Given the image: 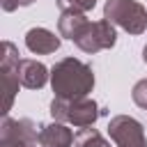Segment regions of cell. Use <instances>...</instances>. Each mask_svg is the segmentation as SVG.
I'll return each instance as SVG.
<instances>
[{
    "label": "cell",
    "instance_id": "obj_1",
    "mask_svg": "<svg viewBox=\"0 0 147 147\" xmlns=\"http://www.w3.org/2000/svg\"><path fill=\"white\" fill-rule=\"evenodd\" d=\"M51 87L60 99L87 96L94 90V71L78 57H62L51 67Z\"/></svg>",
    "mask_w": 147,
    "mask_h": 147
},
{
    "label": "cell",
    "instance_id": "obj_2",
    "mask_svg": "<svg viewBox=\"0 0 147 147\" xmlns=\"http://www.w3.org/2000/svg\"><path fill=\"white\" fill-rule=\"evenodd\" d=\"M106 110L99 108V103L90 96H78V99H60L55 96L51 101V117L57 122L74 124L78 129L92 126Z\"/></svg>",
    "mask_w": 147,
    "mask_h": 147
},
{
    "label": "cell",
    "instance_id": "obj_3",
    "mask_svg": "<svg viewBox=\"0 0 147 147\" xmlns=\"http://www.w3.org/2000/svg\"><path fill=\"white\" fill-rule=\"evenodd\" d=\"M103 18L129 34H142L147 30V9L138 0H106Z\"/></svg>",
    "mask_w": 147,
    "mask_h": 147
},
{
    "label": "cell",
    "instance_id": "obj_4",
    "mask_svg": "<svg viewBox=\"0 0 147 147\" xmlns=\"http://www.w3.org/2000/svg\"><path fill=\"white\" fill-rule=\"evenodd\" d=\"M117 41V32L115 25L106 18L101 21H87L83 25V30L74 37V44L83 51V53H99V51H108L113 48Z\"/></svg>",
    "mask_w": 147,
    "mask_h": 147
},
{
    "label": "cell",
    "instance_id": "obj_5",
    "mask_svg": "<svg viewBox=\"0 0 147 147\" xmlns=\"http://www.w3.org/2000/svg\"><path fill=\"white\" fill-rule=\"evenodd\" d=\"M18 48L11 44V41H2V55H0V74H2V92H5V99H2V117L9 115L11 110V103L16 99V92H18Z\"/></svg>",
    "mask_w": 147,
    "mask_h": 147
},
{
    "label": "cell",
    "instance_id": "obj_6",
    "mask_svg": "<svg viewBox=\"0 0 147 147\" xmlns=\"http://www.w3.org/2000/svg\"><path fill=\"white\" fill-rule=\"evenodd\" d=\"M21 145H32V147L41 145L37 124L28 117L14 119L5 115L0 124V147H21Z\"/></svg>",
    "mask_w": 147,
    "mask_h": 147
},
{
    "label": "cell",
    "instance_id": "obj_7",
    "mask_svg": "<svg viewBox=\"0 0 147 147\" xmlns=\"http://www.w3.org/2000/svg\"><path fill=\"white\" fill-rule=\"evenodd\" d=\"M108 136L117 147H147L142 124L131 115H115L108 122Z\"/></svg>",
    "mask_w": 147,
    "mask_h": 147
},
{
    "label": "cell",
    "instance_id": "obj_8",
    "mask_svg": "<svg viewBox=\"0 0 147 147\" xmlns=\"http://www.w3.org/2000/svg\"><path fill=\"white\" fill-rule=\"evenodd\" d=\"M76 133L67 126V122L53 119L51 124H39V142L41 147H74Z\"/></svg>",
    "mask_w": 147,
    "mask_h": 147
},
{
    "label": "cell",
    "instance_id": "obj_9",
    "mask_svg": "<svg viewBox=\"0 0 147 147\" xmlns=\"http://www.w3.org/2000/svg\"><path fill=\"white\" fill-rule=\"evenodd\" d=\"M18 80H21V85L28 87V90H41V87L51 80V71H48L46 64H41L39 60L21 57V62H18Z\"/></svg>",
    "mask_w": 147,
    "mask_h": 147
},
{
    "label": "cell",
    "instance_id": "obj_10",
    "mask_svg": "<svg viewBox=\"0 0 147 147\" xmlns=\"http://www.w3.org/2000/svg\"><path fill=\"white\" fill-rule=\"evenodd\" d=\"M25 46L30 53L48 55V53H55L60 48V37H55L46 28H30L25 32Z\"/></svg>",
    "mask_w": 147,
    "mask_h": 147
},
{
    "label": "cell",
    "instance_id": "obj_11",
    "mask_svg": "<svg viewBox=\"0 0 147 147\" xmlns=\"http://www.w3.org/2000/svg\"><path fill=\"white\" fill-rule=\"evenodd\" d=\"M85 23H87L85 14H80V11H62V16L57 18V30H60L62 37L74 41V37L83 30Z\"/></svg>",
    "mask_w": 147,
    "mask_h": 147
},
{
    "label": "cell",
    "instance_id": "obj_12",
    "mask_svg": "<svg viewBox=\"0 0 147 147\" xmlns=\"http://www.w3.org/2000/svg\"><path fill=\"white\" fill-rule=\"evenodd\" d=\"M74 145L76 147H106V145H110L96 129H92V126H83V129H78L76 131V140H74Z\"/></svg>",
    "mask_w": 147,
    "mask_h": 147
},
{
    "label": "cell",
    "instance_id": "obj_13",
    "mask_svg": "<svg viewBox=\"0 0 147 147\" xmlns=\"http://www.w3.org/2000/svg\"><path fill=\"white\" fill-rule=\"evenodd\" d=\"M55 5L62 11H80V14H85V11L94 9L96 0H55Z\"/></svg>",
    "mask_w": 147,
    "mask_h": 147
},
{
    "label": "cell",
    "instance_id": "obj_14",
    "mask_svg": "<svg viewBox=\"0 0 147 147\" xmlns=\"http://www.w3.org/2000/svg\"><path fill=\"white\" fill-rule=\"evenodd\" d=\"M131 99H133V103H136L138 108L147 110V78H142V80H138V83L133 85Z\"/></svg>",
    "mask_w": 147,
    "mask_h": 147
},
{
    "label": "cell",
    "instance_id": "obj_15",
    "mask_svg": "<svg viewBox=\"0 0 147 147\" xmlns=\"http://www.w3.org/2000/svg\"><path fill=\"white\" fill-rule=\"evenodd\" d=\"M18 7V0H2V9L5 11H14Z\"/></svg>",
    "mask_w": 147,
    "mask_h": 147
},
{
    "label": "cell",
    "instance_id": "obj_16",
    "mask_svg": "<svg viewBox=\"0 0 147 147\" xmlns=\"http://www.w3.org/2000/svg\"><path fill=\"white\" fill-rule=\"evenodd\" d=\"M34 0H18V7H28V5H32Z\"/></svg>",
    "mask_w": 147,
    "mask_h": 147
},
{
    "label": "cell",
    "instance_id": "obj_17",
    "mask_svg": "<svg viewBox=\"0 0 147 147\" xmlns=\"http://www.w3.org/2000/svg\"><path fill=\"white\" fill-rule=\"evenodd\" d=\"M142 60H145V64H147V44H145V48H142Z\"/></svg>",
    "mask_w": 147,
    "mask_h": 147
},
{
    "label": "cell",
    "instance_id": "obj_18",
    "mask_svg": "<svg viewBox=\"0 0 147 147\" xmlns=\"http://www.w3.org/2000/svg\"><path fill=\"white\" fill-rule=\"evenodd\" d=\"M21 147H32V145H21Z\"/></svg>",
    "mask_w": 147,
    "mask_h": 147
},
{
    "label": "cell",
    "instance_id": "obj_19",
    "mask_svg": "<svg viewBox=\"0 0 147 147\" xmlns=\"http://www.w3.org/2000/svg\"><path fill=\"white\" fill-rule=\"evenodd\" d=\"M106 147H110V145H106Z\"/></svg>",
    "mask_w": 147,
    "mask_h": 147
}]
</instances>
